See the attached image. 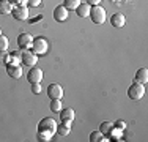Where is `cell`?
Instances as JSON below:
<instances>
[{
    "mask_svg": "<svg viewBox=\"0 0 148 142\" xmlns=\"http://www.w3.org/2000/svg\"><path fill=\"white\" fill-rule=\"evenodd\" d=\"M47 95L51 99H62L63 98V87L58 84H51L47 87Z\"/></svg>",
    "mask_w": 148,
    "mask_h": 142,
    "instance_id": "ba28073f",
    "label": "cell"
},
{
    "mask_svg": "<svg viewBox=\"0 0 148 142\" xmlns=\"http://www.w3.org/2000/svg\"><path fill=\"white\" fill-rule=\"evenodd\" d=\"M43 70L41 68H38L36 65L35 66H32L30 71L27 73V81H29L30 84H38V82H41L43 81Z\"/></svg>",
    "mask_w": 148,
    "mask_h": 142,
    "instance_id": "5b68a950",
    "label": "cell"
},
{
    "mask_svg": "<svg viewBox=\"0 0 148 142\" xmlns=\"http://www.w3.org/2000/svg\"><path fill=\"white\" fill-rule=\"evenodd\" d=\"M32 43H33V37L30 33H21L17 37V46L21 51H29L32 49Z\"/></svg>",
    "mask_w": 148,
    "mask_h": 142,
    "instance_id": "8992f818",
    "label": "cell"
},
{
    "mask_svg": "<svg viewBox=\"0 0 148 142\" xmlns=\"http://www.w3.org/2000/svg\"><path fill=\"white\" fill-rule=\"evenodd\" d=\"M114 126L117 128V130H121V131H123V130L126 128V123L123 122V120H118V122H115V123H114Z\"/></svg>",
    "mask_w": 148,
    "mask_h": 142,
    "instance_id": "484cf974",
    "label": "cell"
},
{
    "mask_svg": "<svg viewBox=\"0 0 148 142\" xmlns=\"http://www.w3.org/2000/svg\"><path fill=\"white\" fill-rule=\"evenodd\" d=\"M90 141L91 142H101V141H109V139H106V136L101 131H93L90 134Z\"/></svg>",
    "mask_w": 148,
    "mask_h": 142,
    "instance_id": "44dd1931",
    "label": "cell"
},
{
    "mask_svg": "<svg viewBox=\"0 0 148 142\" xmlns=\"http://www.w3.org/2000/svg\"><path fill=\"white\" fill-rule=\"evenodd\" d=\"M8 46H10V41L5 35H0V52H5L8 51Z\"/></svg>",
    "mask_w": 148,
    "mask_h": 142,
    "instance_id": "7402d4cb",
    "label": "cell"
},
{
    "mask_svg": "<svg viewBox=\"0 0 148 142\" xmlns=\"http://www.w3.org/2000/svg\"><path fill=\"white\" fill-rule=\"evenodd\" d=\"M80 5V0H63V6H65L66 10H76L77 6Z\"/></svg>",
    "mask_w": 148,
    "mask_h": 142,
    "instance_id": "ffe728a7",
    "label": "cell"
},
{
    "mask_svg": "<svg viewBox=\"0 0 148 142\" xmlns=\"http://www.w3.org/2000/svg\"><path fill=\"white\" fill-rule=\"evenodd\" d=\"M68 16H69V13H68V10H66L63 5H58L57 8L54 10V19L57 21V22H63V21H66V19H68Z\"/></svg>",
    "mask_w": 148,
    "mask_h": 142,
    "instance_id": "30bf717a",
    "label": "cell"
},
{
    "mask_svg": "<svg viewBox=\"0 0 148 142\" xmlns=\"http://www.w3.org/2000/svg\"><path fill=\"white\" fill-rule=\"evenodd\" d=\"M143 95H145V84H140L134 81V84L128 88V97L132 101H139V99L143 98Z\"/></svg>",
    "mask_w": 148,
    "mask_h": 142,
    "instance_id": "3957f363",
    "label": "cell"
},
{
    "mask_svg": "<svg viewBox=\"0 0 148 142\" xmlns=\"http://www.w3.org/2000/svg\"><path fill=\"white\" fill-rule=\"evenodd\" d=\"M8 2H10V3H14V5H16V2H17V0H8Z\"/></svg>",
    "mask_w": 148,
    "mask_h": 142,
    "instance_id": "f546056e",
    "label": "cell"
},
{
    "mask_svg": "<svg viewBox=\"0 0 148 142\" xmlns=\"http://www.w3.org/2000/svg\"><path fill=\"white\" fill-rule=\"evenodd\" d=\"M51 111L52 112H60L62 111V99H52L51 101Z\"/></svg>",
    "mask_w": 148,
    "mask_h": 142,
    "instance_id": "603a6c76",
    "label": "cell"
},
{
    "mask_svg": "<svg viewBox=\"0 0 148 142\" xmlns=\"http://www.w3.org/2000/svg\"><path fill=\"white\" fill-rule=\"evenodd\" d=\"M10 62V54L8 52H0V65H8Z\"/></svg>",
    "mask_w": 148,
    "mask_h": 142,
    "instance_id": "cb8c5ba5",
    "label": "cell"
},
{
    "mask_svg": "<svg viewBox=\"0 0 148 142\" xmlns=\"http://www.w3.org/2000/svg\"><path fill=\"white\" fill-rule=\"evenodd\" d=\"M21 62L27 66H35L38 63V55L33 51H22V59Z\"/></svg>",
    "mask_w": 148,
    "mask_h": 142,
    "instance_id": "52a82bcc",
    "label": "cell"
},
{
    "mask_svg": "<svg viewBox=\"0 0 148 142\" xmlns=\"http://www.w3.org/2000/svg\"><path fill=\"white\" fill-rule=\"evenodd\" d=\"M27 5H30V6H40L41 5V0H27Z\"/></svg>",
    "mask_w": 148,
    "mask_h": 142,
    "instance_id": "4316f807",
    "label": "cell"
},
{
    "mask_svg": "<svg viewBox=\"0 0 148 142\" xmlns=\"http://www.w3.org/2000/svg\"><path fill=\"white\" fill-rule=\"evenodd\" d=\"M134 81L136 82H140V84H147L148 82V70L147 68H139L134 76Z\"/></svg>",
    "mask_w": 148,
    "mask_h": 142,
    "instance_id": "4fadbf2b",
    "label": "cell"
},
{
    "mask_svg": "<svg viewBox=\"0 0 148 142\" xmlns=\"http://www.w3.org/2000/svg\"><path fill=\"white\" fill-rule=\"evenodd\" d=\"M112 130H114V123H110V122H103V123L99 125V131L104 134L106 137L109 136V133H110Z\"/></svg>",
    "mask_w": 148,
    "mask_h": 142,
    "instance_id": "ac0fdd59",
    "label": "cell"
},
{
    "mask_svg": "<svg viewBox=\"0 0 148 142\" xmlns=\"http://www.w3.org/2000/svg\"><path fill=\"white\" fill-rule=\"evenodd\" d=\"M88 16L91 17V21H93L96 26H101V24L106 22V11H104V8H101L99 5L90 6V14Z\"/></svg>",
    "mask_w": 148,
    "mask_h": 142,
    "instance_id": "277c9868",
    "label": "cell"
},
{
    "mask_svg": "<svg viewBox=\"0 0 148 142\" xmlns=\"http://www.w3.org/2000/svg\"><path fill=\"white\" fill-rule=\"evenodd\" d=\"M32 51L36 55H44L46 52L49 51V43L44 37H38L33 38V43H32Z\"/></svg>",
    "mask_w": 148,
    "mask_h": 142,
    "instance_id": "7a4b0ae2",
    "label": "cell"
},
{
    "mask_svg": "<svg viewBox=\"0 0 148 142\" xmlns=\"http://www.w3.org/2000/svg\"><path fill=\"white\" fill-rule=\"evenodd\" d=\"M60 117H62V122H73L76 119V112L73 109H62L60 111Z\"/></svg>",
    "mask_w": 148,
    "mask_h": 142,
    "instance_id": "5bb4252c",
    "label": "cell"
},
{
    "mask_svg": "<svg viewBox=\"0 0 148 142\" xmlns=\"http://www.w3.org/2000/svg\"><path fill=\"white\" fill-rule=\"evenodd\" d=\"M87 3H88L90 6H95V5H99L101 0H87Z\"/></svg>",
    "mask_w": 148,
    "mask_h": 142,
    "instance_id": "83f0119b",
    "label": "cell"
},
{
    "mask_svg": "<svg viewBox=\"0 0 148 142\" xmlns=\"http://www.w3.org/2000/svg\"><path fill=\"white\" fill-rule=\"evenodd\" d=\"M110 24H112L114 27H117V28H121V27L126 24L125 14H123V13H115L114 16L110 17Z\"/></svg>",
    "mask_w": 148,
    "mask_h": 142,
    "instance_id": "7c38bea8",
    "label": "cell"
},
{
    "mask_svg": "<svg viewBox=\"0 0 148 142\" xmlns=\"http://www.w3.org/2000/svg\"><path fill=\"white\" fill-rule=\"evenodd\" d=\"M71 123L73 122H62V125H57V133L60 136H68L69 131H71Z\"/></svg>",
    "mask_w": 148,
    "mask_h": 142,
    "instance_id": "2e32d148",
    "label": "cell"
},
{
    "mask_svg": "<svg viewBox=\"0 0 148 142\" xmlns=\"http://www.w3.org/2000/svg\"><path fill=\"white\" fill-rule=\"evenodd\" d=\"M27 5V0H17L16 2V6H25Z\"/></svg>",
    "mask_w": 148,
    "mask_h": 142,
    "instance_id": "f1b7e54d",
    "label": "cell"
},
{
    "mask_svg": "<svg viewBox=\"0 0 148 142\" xmlns=\"http://www.w3.org/2000/svg\"><path fill=\"white\" fill-rule=\"evenodd\" d=\"M13 11V3L8 0H0V14H10Z\"/></svg>",
    "mask_w": 148,
    "mask_h": 142,
    "instance_id": "e0dca14e",
    "label": "cell"
},
{
    "mask_svg": "<svg viewBox=\"0 0 148 142\" xmlns=\"http://www.w3.org/2000/svg\"><path fill=\"white\" fill-rule=\"evenodd\" d=\"M21 59H22V52H13L10 54V62L8 65H21Z\"/></svg>",
    "mask_w": 148,
    "mask_h": 142,
    "instance_id": "d6986e66",
    "label": "cell"
},
{
    "mask_svg": "<svg viewBox=\"0 0 148 142\" xmlns=\"http://www.w3.org/2000/svg\"><path fill=\"white\" fill-rule=\"evenodd\" d=\"M0 35H2V28H0Z\"/></svg>",
    "mask_w": 148,
    "mask_h": 142,
    "instance_id": "4dcf8cb0",
    "label": "cell"
},
{
    "mask_svg": "<svg viewBox=\"0 0 148 142\" xmlns=\"http://www.w3.org/2000/svg\"><path fill=\"white\" fill-rule=\"evenodd\" d=\"M32 92H33L35 95H40L41 93V85H40V82H38V84H32Z\"/></svg>",
    "mask_w": 148,
    "mask_h": 142,
    "instance_id": "d4e9b609",
    "label": "cell"
},
{
    "mask_svg": "<svg viewBox=\"0 0 148 142\" xmlns=\"http://www.w3.org/2000/svg\"><path fill=\"white\" fill-rule=\"evenodd\" d=\"M38 133H43L52 139L55 133H57V122L52 117H44L40 123H38Z\"/></svg>",
    "mask_w": 148,
    "mask_h": 142,
    "instance_id": "6da1fadb",
    "label": "cell"
},
{
    "mask_svg": "<svg viewBox=\"0 0 148 142\" xmlns=\"http://www.w3.org/2000/svg\"><path fill=\"white\" fill-rule=\"evenodd\" d=\"M76 13H77V16H80V17H88V14H90V5L88 3H80L79 6L76 8Z\"/></svg>",
    "mask_w": 148,
    "mask_h": 142,
    "instance_id": "9a60e30c",
    "label": "cell"
},
{
    "mask_svg": "<svg viewBox=\"0 0 148 142\" xmlns=\"http://www.w3.org/2000/svg\"><path fill=\"white\" fill-rule=\"evenodd\" d=\"M11 14L17 21H27L29 19V8L27 6H14Z\"/></svg>",
    "mask_w": 148,
    "mask_h": 142,
    "instance_id": "9c48e42d",
    "label": "cell"
},
{
    "mask_svg": "<svg viewBox=\"0 0 148 142\" xmlns=\"http://www.w3.org/2000/svg\"><path fill=\"white\" fill-rule=\"evenodd\" d=\"M6 73H8L10 77L19 79L22 76V66L21 65H6Z\"/></svg>",
    "mask_w": 148,
    "mask_h": 142,
    "instance_id": "8fae6325",
    "label": "cell"
}]
</instances>
